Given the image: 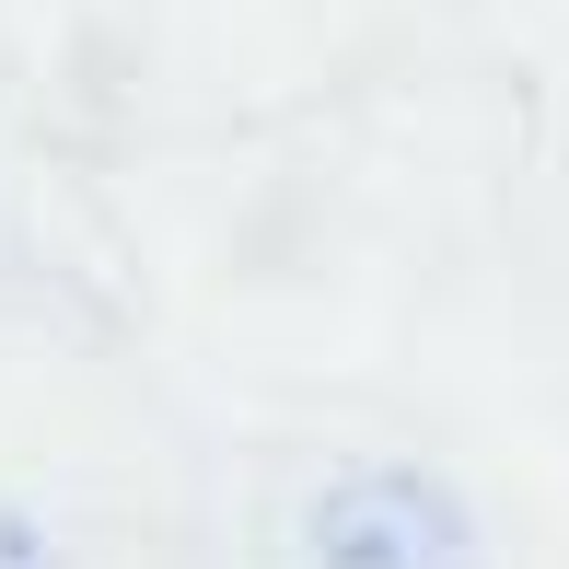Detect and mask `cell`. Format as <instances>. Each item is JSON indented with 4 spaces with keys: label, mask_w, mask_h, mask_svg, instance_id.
Returning a JSON list of instances; mask_svg holds the SVG:
<instances>
[{
    "label": "cell",
    "mask_w": 569,
    "mask_h": 569,
    "mask_svg": "<svg viewBox=\"0 0 569 569\" xmlns=\"http://www.w3.org/2000/svg\"><path fill=\"white\" fill-rule=\"evenodd\" d=\"M315 569H477V511L419 465H349L302 523Z\"/></svg>",
    "instance_id": "1"
},
{
    "label": "cell",
    "mask_w": 569,
    "mask_h": 569,
    "mask_svg": "<svg viewBox=\"0 0 569 569\" xmlns=\"http://www.w3.org/2000/svg\"><path fill=\"white\" fill-rule=\"evenodd\" d=\"M0 569H70V558L47 547V523H36V511H12V500H0Z\"/></svg>",
    "instance_id": "2"
}]
</instances>
